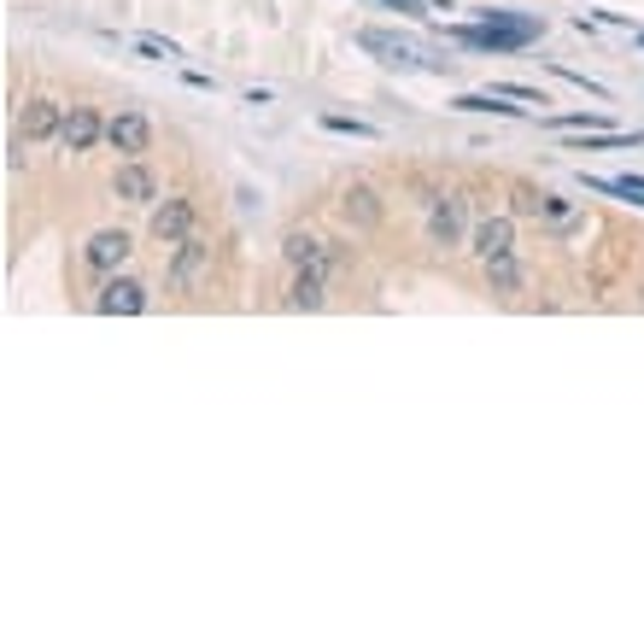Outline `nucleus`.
<instances>
[{"label": "nucleus", "mask_w": 644, "mask_h": 644, "mask_svg": "<svg viewBox=\"0 0 644 644\" xmlns=\"http://www.w3.org/2000/svg\"><path fill=\"white\" fill-rule=\"evenodd\" d=\"M106 141H112V147H117V153H130V159H141V153H147V147H153V123H147V117H141V112H117V117L106 123Z\"/></svg>", "instance_id": "nucleus-4"}, {"label": "nucleus", "mask_w": 644, "mask_h": 644, "mask_svg": "<svg viewBox=\"0 0 644 644\" xmlns=\"http://www.w3.org/2000/svg\"><path fill=\"white\" fill-rule=\"evenodd\" d=\"M135 246H130V235H123V228H100V235L82 246V258H89V269H100V276H112V269L130 258Z\"/></svg>", "instance_id": "nucleus-6"}, {"label": "nucleus", "mask_w": 644, "mask_h": 644, "mask_svg": "<svg viewBox=\"0 0 644 644\" xmlns=\"http://www.w3.org/2000/svg\"><path fill=\"white\" fill-rule=\"evenodd\" d=\"M504 253H515V228H510V217H487L481 228H474V258H504Z\"/></svg>", "instance_id": "nucleus-11"}, {"label": "nucleus", "mask_w": 644, "mask_h": 644, "mask_svg": "<svg viewBox=\"0 0 644 644\" xmlns=\"http://www.w3.org/2000/svg\"><path fill=\"white\" fill-rule=\"evenodd\" d=\"M545 217H556V223H563V217H569V200H556V194H545Z\"/></svg>", "instance_id": "nucleus-19"}, {"label": "nucleus", "mask_w": 644, "mask_h": 644, "mask_svg": "<svg viewBox=\"0 0 644 644\" xmlns=\"http://www.w3.org/2000/svg\"><path fill=\"white\" fill-rule=\"evenodd\" d=\"M287 305H294V310H317L323 305V269L317 264H305L299 276H294V287H287Z\"/></svg>", "instance_id": "nucleus-12"}, {"label": "nucleus", "mask_w": 644, "mask_h": 644, "mask_svg": "<svg viewBox=\"0 0 644 644\" xmlns=\"http://www.w3.org/2000/svg\"><path fill=\"white\" fill-rule=\"evenodd\" d=\"M323 130H335V135H358V141H376V130L358 117H340V112H323Z\"/></svg>", "instance_id": "nucleus-16"}, {"label": "nucleus", "mask_w": 644, "mask_h": 644, "mask_svg": "<svg viewBox=\"0 0 644 644\" xmlns=\"http://www.w3.org/2000/svg\"><path fill=\"white\" fill-rule=\"evenodd\" d=\"M100 317H141L147 310V287L141 282H106L100 287V299H94Z\"/></svg>", "instance_id": "nucleus-5"}, {"label": "nucleus", "mask_w": 644, "mask_h": 644, "mask_svg": "<svg viewBox=\"0 0 644 644\" xmlns=\"http://www.w3.org/2000/svg\"><path fill=\"white\" fill-rule=\"evenodd\" d=\"M358 48H364V53H376L381 65H399V71H410V65H433V71H440V59H422L417 41L387 35V30H358Z\"/></svg>", "instance_id": "nucleus-1"}, {"label": "nucleus", "mask_w": 644, "mask_h": 644, "mask_svg": "<svg viewBox=\"0 0 644 644\" xmlns=\"http://www.w3.org/2000/svg\"><path fill=\"white\" fill-rule=\"evenodd\" d=\"M194 235V200H164V205H153V241H164V246H176V241H188Z\"/></svg>", "instance_id": "nucleus-3"}, {"label": "nucleus", "mask_w": 644, "mask_h": 644, "mask_svg": "<svg viewBox=\"0 0 644 644\" xmlns=\"http://www.w3.org/2000/svg\"><path fill=\"white\" fill-rule=\"evenodd\" d=\"M200 276H212V246L205 241H176V264H171V287L176 294H188V287L200 282Z\"/></svg>", "instance_id": "nucleus-2"}, {"label": "nucleus", "mask_w": 644, "mask_h": 644, "mask_svg": "<svg viewBox=\"0 0 644 644\" xmlns=\"http://www.w3.org/2000/svg\"><path fill=\"white\" fill-rule=\"evenodd\" d=\"M340 212H346V223H358V228H376L381 223V205H376V194H369V188H346Z\"/></svg>", "instance_id": "nucleus-13"}, {"label": "nucleus", "mask_w": 644, "mask_h": 644, "mask_svg": "<svg viewBox=\"0 0 644 644\" xmlns=\"http://www.w3.org/2000/svg\"><path fill=\"white\" fill-rule=\"evenodd\" d=\"M112 194L117 200H130V205H153L159 200V182H153V171H147V164H123V171L112 176Z\"/></svg>", "instance_id": "nucleus-10"}, {"label": "nucleus", "mask_w": 644, "mask_h": 644, "mask_svg": "<svg viewBox=\"0 0 644 644\" xmlns=\"http://www.w3.org/2000/svg\"><path fill=\"white\" fill-rule=\"evenodd\" d=\"M487 287L492 294H515V287H522V264H515V253L487 258Z\"/></svg>", "instance_id": "nucleus-14"}, {"label": "nucleus", "mask_w": 644, "mask_h": 644, "mask_svg": "<svg viewBox=\"0 0 644 644\" xmlns=\"http://www.w3.org/2000/svg\"><path fill=\"white\" fill-rule=\"evenodd\" d=\"M498 94H510V100H533V106H545V94H539V89H528V82H504Z\"/></svg>", "instance_id": "nucleus-18"}, {"label": "nucleus", "mask_w": 644, "mask_h": 644, "mask_svg": "<svg viewBox=\"0 0 644 644\" xmlns=\"http://www.w3.org/2000/svg\"><path fill=\"white\" fill-rule=\"evenodd\" d=\"M381 7H399V12H410V18H417V12H422V0H381Z\"/></svg>", "instance_id": "nucleus-20"}, {"label": "nucleus", "mask_w": 644, "mask_h": 644, "mask_svg": "<svg viewBox=\"0 0 644 644\" xmlns=\"http://www.w3.org/2000/svg\"><path fill=\"white\" fill-rule=\"evenodd\" d=\"M451 106H457V112H492V117H522V106H504V94H498V89H492V94H457Z\"/></svg>", "instance_id": "nucleus-15"}, {"label": "nucleus", "mask_w": 644, "mask_h": 644, "mask_svg": "<svg viewBox=\"0 0 644 644\" xmlns=\"http://www.w3.org/2000/svg\"><path fill=\"white\" fill-rule=\"evenodd\" d=\"M510 205L522 217H539V212H545V194H539V188H510Z\"/></svg>", "instance_id": "nucleus-17"}, {"label": "nucleus", "mask_w": 644, "mask_h": 644, "mask_svg": "<svg viewBox=\"0 0 644 644\" xmlns=\"http://www.w3.org/2000/svg\"><path fill=\"white\" fill-rule=\"evenodd\" d=\"M100 135H106V123H100V112H94V106H71V112H65V130H59L65 153H89Z\"/></svg>", "instance_id": "nucleus-7"}, {"label": "nucleus", "mask_w": 644, "mask_h": 644, "mask_svg": "<svg viewBox=\"0 0 644 644\" xmlns=\"http://www.w3.org/2000/svg\"><path fill=\"white\" fill-rule=\"evenodd\" d=\"M428 241L433 246H457L463 241V200H433V212H428Z\"/></svg>", "instance_id": "nucleus-9"}, {"label": "nucleus", "mask_w": 644, "mask_h": 644, "mask_svg": "<svg viewBox=\"0 0 644 644\" xmlns=\"http://www.w3.org/2000/svg\"><path fill=\"white\" fill-rule=\"evenodd\" d=\"M18 130H24V141H53L65 130V106H59V100H30L24 117H18Z\"/></svg>", "instance_id": "nucleus-8"}]
</instances>
